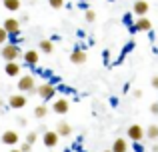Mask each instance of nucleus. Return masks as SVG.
<instances>
[{
	"label": "nucleus",
	"instance_id": "nucleus-22",
	"mask_svg": "<svg viewBox=\"0 0 158 152\" xmlns=\"http://www.w3.org/2000/svg\"><path fill=\"white\" fill-rule=\"evenodd\" d=\"M48 4H50L52 8H62V4H64V0H48Z\"/></svg>",
	"mask_w": 158,
	"mask_h": 152
},
{
	"label": "nucleus",
	"instance_id": "nucleus-18",
	"mask_svg": "<svg viewBox=\"0 0 158 152\" xmlns=\"http://www.w3.org/2000/svg\"><path fill=\"white\" fill-rule=\"evenodd\" d=\"M4 8L10 12H16L20 8V0H4Z\"/></svg>",
	"mask_w": 158,
	"mask_h": 152
},
{
	"label": "nucleus",
	"instance_id": "nucleus-10",
	"mask_svg": "<svg viewBox=\"0 0 158 152\" xmlns=\"http://www.w3.org/2000/svg\"><path fill=\"white\" fill-rule=\"evenodd\" d=\"M10 106L12 108H24V106H26V96H22V94L10 96Z\"/></svg>",
	"mask_w": 158,
	"mask_h": 152
},
{
	"label": "nucleus",
	"instance_id": "nucleus-15",
	"mask_svg": "<svg viewBox=\"0 0 158 152\" xmlns=\"http://www.w3.org/2000/svg\"><path fill=\"white\" fill-rule=\"evenodd\" d=\"M144 136L150 138V140H158V126L156 124H150L146 130H144Z\"/></svg>",
	"mask_w": 158,
	"mask_h": 152
},
{
	"label": "nucleus",
	"instance_id": "nucleus-19",
	"mask_svg": "<svg viewBox=\"0 0 158 152\" xmlns=\"http://www.w3.org/2000/svg\"><path fill=\"white\" fill-rule=\"evenodd\" d=\"M40 50L46 52V54H50V52L54 50V44L50 42V40H42V42H40Z\"/></svg>",
	"mask_w": 158,
	"mask_h": 152
},
{
	"label": "nucleus",
	"instance_id": "nucleus-7",
	"mask_svg": "<svg viewBox=\"0 0 158 152\" xmlns=\"http://www.w3.org/2000/svg\"><path fill=\"white\" fill-rule=\"evenodd\" d=\"M150 28H152V22L146 18V16H142V18H138L134 22V30L136 32H148Z\"/></svg>",
	"mask_w": 158,
	"mask_h": 152
},
{
	"label": "nucleus",
	"instance_id": "nucleus-25",
	"mask_svg": "<svg viewBox=\"0 0 158 152\" xmlns=\"http://www.w3.org/2000/svg\"><path fill=\"white\" fill-rule=\"evenodd\" d=\"M30 150H32V146L28 144V142H24V144L20 146V152H30Z\"/></svg>",
	"mask_w": 158,
	"mask_h": 152
},
{
	"label": "nucleus",
	"instance_id": "nucleus-1",
	"mask_svg": "<svg viewBox=\"0 0 158 152\" xmlns=\"http://www.w3.org/2000/svg\"><path fill=\"white\" fill-rule=\"evenodd\" d=\"M0 54H2V58L6 60V62H16L20 56V48L16 46V44H4L2 48H0Z\"/></svg>",
	"mask_w": 158,
	"mask_h": 152
},
{
	"label": "nucleus",
	"instance_id": "nucleus-20",
	"mask_svg": "<svg viewBox=\"0 0 158 152\" xmlns=\"http://www.w3.org/2000/svg\"><path fill=\"white\" fill-rule=\"evenodd\" d=\"M46 114H48L46 106H36V108H34V116H36V118H44Z\"/></svg>",
	"mask_w": 158,
	"mask_h": 152
},
{
	"label": "nucleus",
	"instance_id": "nucleus-30",
	"mask_svg": "<svg viewBox=\"0 0 158 152\" xmlns=\"http://www.w3.org/2000/svg\"><path fill=\"white\" fill-rule=\"evenodd\" d=\"M104 152H112V150H104Z\"/></svg>",
	"mask_w": 158,
	"mask_h": 152
},
{
	"label": "nucleus",
	"instance_id": "nucleus-26",
	"mask_svg": "<svg viewBox=\"0 0 158 152\" xmlns=\"http://www.w3.org/2000/svg\"><path fill=\"white\" fill-rule=\"evenodd\" d=\"M150 112L152 114H158V102H152V104H150Z\"/></svg>",
	"mask_w": 158,
	"mask_h": 152
},
{
	"label": "nucleus",
	"instance_id": "nucleus-9",
	"mask_svg": "<svg viewBox=\"0 0 158 152\" xmlns=\"http://www.w3.org/2000/svg\"><path fill=\"white\" fill-rule=\"evenodd\" d=\"M42 142H44V146H46V148H54V146L58 144V134L56 132H44Z\"/></svg>",
	"mask_w": 158,
	"mask_h": 152
},
{
	"label": "nucleus",
	"instance_id": "nucleus-5",
	"mask_svg": "<svg viewBox=\"0 0 158 152\" xmlns=\"http://www.w3.org/2000/svg\"><path fill=\"white\" fill-rule=\"evenodd\" d=\"M2 144H6V146L18 144V132H14V130H6V132L2 134Z\"/></svg>",
	"mask_w": 158,
	"mask_h": 152
},
{
	"label": "nucleus",
	"instance_id": "nucleus-27",
	"mask_svg": "<svg viewBox=\"0 0 158 152\" xmlns=\"http://www.w3.org/2000/svg\"><path fill=\"white\" fill-rule=\"evenodd\" d=\"M152 86H154V88H158V76L152 78Z\"/></svg>",
	"mask_w": 158,
	"mask_h": 152
},
{
	"label": "nucleus",
	"instance_id": "nucleus-17",
	"mask_svg": "<svg viewBox=\"0 0 158 152\" xmlns=\"http://www.w3.org/2000/svg\"><path fill=\"white\" fill-rule=\"evenodd\" d=\"M24 60H26V64H36L38 62V52H34V50L24 52Z\"/></svg>",
	"mask_w": 158,
	"mask_h": 152
},
{
	"label": "nucleus",
	"instance_id": "nucleus-14",
	"mask_svg": "<svg viewBox=\"0 0 158 152\" xmlns=\"http://www.w3.org/2000/svg\"><path fill=\"white\" fill-rule=\"evenodd\" d=\"M4 72H6L8 76H18V74H20L18 62H6V66H4Z\"/></svg>",
	"mask_w": 158,
	"mask_h": 152
},
{
	"label": "nucleus",
	"instance_id": "nucleus-21",
	"mask_svg": "<svg viewBox=\"0 0 158 152\" xmlns=\"http://www.w3.org/2000/svg\"><path fill=\"white\" fill-rule=\"evenodd\" d=\"M36 140H38V134H36V132H28V136H26V142H28V144L32 146Z\"/></svg>",
	"mask_w": 158,
	"mask_h": 152
},
{
	"label": "nucleus",
	"instance_id": "nucleus-3",
	"mask_svg": "<svg viewBox=\"0 0 158 152\" xmlns=\"http://www.w3.org/2000/svg\"><path fill=\"white\" fill-rule=\"evenodd\" d=\"M2 28L8 32V36H14V34H18V32H20V22L16 18H6V20H4V24H2Z\"/></svg>",
	"mask_w": 158,
	"mask_h": 152
},
{
	"label": "nucleus",
	"instance_id": "nucleus-6",
	"mask_svg": "<svg viewBox=\"0 0 158 152\" xmlns=\"http://www.w3.org/2000/svg\"><path fill=\"white\" fill-rule=\"evenodd\" d=\"M148 2L146 0H136L134 2V8H132V10H134V14L136 16H140V18H142V16H146L148 14Z\"/></svg>",
	"mask_w": 158,
	"mask_h": 152
},
{
	"label": "nucleus",
	"instance_id": "nucleus-16",
	"mask_svg": "<svg viewBox=\"0 0 158 152\" xmlns=\"http://www.w3.org/2000/svg\"><path fill=\"white\" fill-rule=\"evenodd\" d=\"M70 132H72V128H70V124H66V122H58L56 134H60V136H68Z\"/></svg>",
	"mask_w": 158,
	"mask_h": 152
},
{
	"label": "nucleus",
	"instance_id": "nucleus-13",
	"mask_svg": "<svg viewBox=\"0 0 158 152\" xmlns=\"http://www.w3.org/2000/svg\"><path fill=\"white\" fill-rule=\"evenodd\" d=\"M70 60H72L74 64H84L86 62V52L84 50H74L72 54H70Z\"/></svg>",
	"mask_w": 158,
	"mask_h": 152
},
{
	"label": "nucleus",
	"instance_id": "nucleus-8",
	"mask_svg": "<svg viewBox=\"0 0 158 152\" xmlns=\"http://www.w3.org/2000/svg\"><path fill=\"white\" fill-rule=\"evenodd\" d=\"M38 94H40L42 100H50L54 96V86L52 84H40L38 86Z\"/></svg>",
	"mask_w": 158,
	"mask_h": 152
},
{
	"label": "nucleus",
	"instance_id": "nucleus-31",
	"mask_svg": "<svg viewBox=\"0 0 158 152\" xmlns=\"http://www.w3.org/2000/svg\"><path fill=\"white\" fill-rule=\"evenodd\" d=\"M0 104H2V102H0Z\"/></svg>",
	"mask_w": 158,
	"mask_h": 152
},
{
	"label": "nucleus",
	"instance_id": "nucleus-2",
	"mask_svg": "<svg viewBox=\"0 0 158 152\" xmlns=\"http://www.w3.org/2000/svg\"><path fill=\"white\" fill-rule=\"evenodd\" d=\"M126 134H128V138H130V140L140 142V140L144 138V128H142L140 124H132V126H128Z\"/></svg>",
	"mask_w": 158,
	"mask_h": 152
},
{
	"label": "nucleus",
	"instance_id": "nucleus-24",
	"mask_svg": "<svg viewBox=\"0 0 158 152\" xmlns=\"http://www.w3.org/2000/svg\"><path fill=\"white\" fill-rule=\"evenodd\" d=\"M94 18H96V14H94L92 10H86V20H88V22H92Z\"/></svg>",
	"mask_w": 158,
	"mask_h": 152
},
{
	"label": "nucleus",
	"instance_id": "nucleus-4",
	"mask_svg": "<svg viewBox=\"0 0 158 152\" xmlns=\"http://www.w3.org/2000/svg\"><path fill=\"white\" fill-rule=\"evenodd\" d=\"M18 90H22V92H32V90H34V76L26 74V76L20 78L18 80Z\"/></svg>",
	"mask_w": 158,
	"mask_h": 152
},
{
	"label": "nucleus",
	"instance_id": "nucleus-29",
	"mask_svg": "<svg viewBox=\"0 0 158 152\" xmlns=\"http://www.w3.org/2000/svg\"><path fill=\"white\" fill-rule=\"evenodd\" d=\"M10 152H20V150H18V148H14V150H10Z\"/></svg>",
	"mask_w": 158,
	"mask_h": 152
},
{
	"label": "nucleus",
	"instance_id": "nucleus-12",
	"mask_svg": "<svg viewBox=\"0 0 158 152\" xmlns=\"http://www.w3.org/2000/svg\"><path fill=\"white\" fill-rule=\"evenodd\" d=\"M110 150L112 152H128V142L124 140V138H116Z\"/></svg>",
	"mask_w": 158,
	"mask_h": 152
},
{
	"label": "nucleus",
	"instance_id": "nucleus-28",
	"mask_svg": "<svg viewBox=\"0 0 158 152\" xmlns=\"http://www.w3.org/2000/svg\"><path fill=\"white\" fill-rule=\"evenodd\" d=\"M152 152H158V144H154V146H152Z\"/></svg>",
	"mask_w": 158,
	"mask_h": 152
},
{
	"label": "nucleus",
	"instance_id": "nucleus-11",
	"mask_svg": "<svg viewBox=\"0 0 158 152\" xmlns=\"http://www.w3.org/2000/svg\"><path fill=\"white\" fill-rule=\"evenodd\" d=\"M52 110L56 114H66V112H68V100H66V98L56 100V102H54V106H52Z\"/></svg>",
	"mask_w": 158,
	"mask_h": 152
},
{
	"label": "nucleus",
	"instance_id": "nucleus-23",
	"mask_svg": "<svg viewBox=\"0 0 158 152\" xmlns=\"http://www.w3.org/2000/svg\"><path fill=\"white\" fill-rule=\"evenodd\" d=\"M6 38H8V32L4 30L2 26H0V44H4V42H6Z\"/></svg>",
	"mask_w": 158,
	"mask_h": 152
}]
</instances>
